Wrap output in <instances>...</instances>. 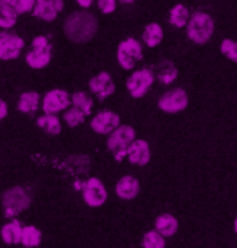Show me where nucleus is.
Here are the masks:
<instances>
[{
	"instance_id": "nucleus-26",
	"label": "nucleus",
	"mask_w": 237,
	"mask_h": 248,
	"mask_svg": "<svg viewBox=\"0 0 237 248\" xmlns=\"http://www.w3.org/2000/svg\"><path fill=\"white\" fill-rule=\"evenodd\" d=\"M166 239L157 231H150L143 236V248H164Z\"/></svg>"
},
{
	"instance_id": "nucleus-32",
	"label": "nucleus",
	"mask_w": 237,
	"mask_h": 248,
	"mask_svg": "<svg viewBox=\"0 0 237 248\" xmlns=\"http://www.w3.org/2000/svg\"><path fill=\"white\" fill-rule=\"evenodd\" d=\"M15 23H16V18L2 16V15H0V27H2V29H9V27H13Z\"/></svg>"
},
{
	"instance_id": "nucleus-12",
	"label": "nucleus",
	"mask_w": 237,
	"mask_h": 248,
	"mask_svg": "<svg viewBox=\"0 0 237 248\" xmlns=\"http://www.w3.org/2000/svg\"><path fill=\"white\" fill-rule=\"evenodd\" d=\"M62 7H64L62 0H36L32 11L36 18H41L45 22H52L62 11Z\"/></svg>"
},
{
	"instance_id": "nucleus-3",
	"label": "nucleus",
	"mask_w": 237,
	"mask_h": 248,
	"mask_svg": "<svg viewBox=\"0 0 237 248\" xmlns=\"http://www.w3.org/2000/svg\"><path fill=\"white\" fill-rule=\"evenodd\" d=\"M2 205L7 218H15L30 205V195L20 186L11 187L2 195Z\"/></svg>"
},
{
	"instance_id": "nucleus-22",
	"label": "nucleus",
	"mask_w": 237,
	"mask_h": 248,
	"mask_svg": "<svg viewBox=\"0 0 237 248\" xmlns=\"http://www.w3.org/2000/svg\"><path fill=\"white\" fill-rule=\"evenodd\" d=\"M23 247L27 248H34L38 247L41 243V232L40 229H36L34 225H27L23 227V232H22V241H20Z\"/></svg>"
},
{
	"instance_id": "nucleus-35",
	"label": "nucleus",
	"mask_w": 237,
	"mask_h": 248,
	"mask_svg": "<svg viewBox=\"0 0 237 248\" xmlns=\"http://www.w3.org/2000/svg\"><path fill=\"white\" fill-rule=\"evenodd\" d=\"M121 2H125V4H130V2H134V0H121Z\"/></svg>"
},
{
	"instance_id": "nucleus-33",
	"label": "nucleus",
	"mask_w": 237,
	"mask_h": 248,
	"mask_svg": "<svg viewBox=\"0 0 237 248\" xmlns=\"http://www.w3.org/2000/svg\"><path fill=\"white\" fill-rule=\"evenodd\" d=\"M7 116V104L0 98V120H4Z\"/></svg>"
},
{
	"instance_id": "nucleus-21",
	"label": "nucleus",
	"mask_w": 237,
	"mask_h": 248,
	"mask_svg": "<svg viewBox=\"0 0 237 248\" xmlns=\"http://www.w3.org/2000/svg\"><path fill=\"white\" fill-rule=\"evenodd\" d=\"M143 40L148 46H157L163 41V27L159 23H148L143 32Z\"/></svg>"
},
{
	"instance_id": "nucleus-2",
	"label": "nucleus",
	"mask_w": 237,
	"mask_h": 248,
	"mask_svg": "<svg viewBox=\"0 0 237 248\" xmlns=\"http://www.w3.org/2000/svg\"><path fill=\"white\" fill-rule=\"evenodd\" d=\"M214 32V22L205 13H194L187 22V36L194 43H207Z\"/></svg>"
},
{
	"instance_id": "nucleus-8",
	"label": "nucleus",
	"mask_w": 237,
	"mask_h": 248,
	"mask_svg": "<svg viewBox=\"0 0 237 248\" xmlns=\"http://www.w3.org/2000/svg\"><path fill=\"white\" fill-rule=\"evenodd\" d=\"M153 84V74L150 70H139L129 77L127 80V90L134 98H141L147 95L150 86Z\"/></svg>"
},
{
	"instance_id": "nucleus-17",
	"label": "nucleus",
	"mask_w": 237,
	"mask_h": 248,
	"mask_svg": "<svg viewBox=\"0 0 237 248\" xmlns=\"http://www.w3.org/2000/svg\"><path fill=\"white\" fill-rule=\"evenodd\" d=\"M177 229H178V221L171 215H161L155 221V231L164 237L175 236Z\"/></svg>"
},
{
	"instance_id": "nucleus-5",
	"label": "nucleus",
	"mask_w": 237,
	"mask_h": 248,
	"mask_svg": "<svg viewBox=\"0 0 237 248\" xmlns=\"http://www.w3.org/2000/svg\"><path fill=\"white\" fill-rule=\"evenodd\" d=\"M50 59H52V45L50 41H48V38H45V36L34 38L32 50L29 52L27 57H25L29 66L34 68V70H41V68L48 66Z\"/></svg>"
},
{
	"instance_id": "nucleus-20",
	"label": "nucleus",
	"mask_w": 237,
	"mask_h": 248,
	"mask_svg": "<svg viewBox=\"0 0 237 248\" xmlns=\"http://www.w3.org/2000/svg\"><path fill=\"white\" fill-rule=\"evenodd\" d=\"M155 75L157 79L163 82V84H171L173 80L177 79V68L171 61H163L155 70Z\"/></svg>"
},
{
	"instance_id": "nucleus-4",
	"label": "nucleus",
	"mask_w": 237,
	"mask_h": 248,
	"mask_svg": "<svg viewBox=\"0 0 237 248\" xmlns=\"http://www.w3.org/2000/svg\"><path fill=\"white\" fill-rule=\"evenodd\" d=\"M134 140H135L134 129L129 127V125H123V127H118V129L113 130V134H111V138L107 141V147L114 154V157L118 159V161H121L127 155V150L134 143Z\"/></svg>"
},
{
	"instance_id": "nucleus-16",
	"label": "nucleus",
	"mask_w": 237,
	"mask_h": 248,
	"mask_svg": "<svg viewBox=\"0 0 237 248\" xmlns=\"http://www.w3.org/2000/svg\"><path fill=\"white\" fill-rule=\"evenodd\" d=\"M139 193V181L134 179V177H123L119 179L118 184H116V195L123 200H132V198L137 197Z\"/></svg>"
},
{
	"instance_id": "nucleus-36",
	"label": "nucleus",
	"mask_w": 237,
	"mask_h": 248,
	"mask_svg": "<svg viewBox=\"0 0 237 248\" xmlns=\"http://www.w3.org/2000/svg\"><path fill=\"white\" fill-rule=\"evenodd\" d=\"M234 227H236V232H237V218H236V223H234Z\"/></svg>"
},
{
	"instance_id": "nucleus-34",
	"label": "nucleus",
	"mask_w": 237,
	"mask_h": 248,
	"mask_svg": "<svg viewBox=\"0 0 237 248\" xmlns=\"http://www.w3.org/2000/svg\"><path fill=\"white\" fill-rule=\"evenodd\" d=\"M77 2H79L82 7H89L91 4H93V0H77Z\"/></svg>"
},
{
	"instance_id": "nucleus-30",
	"label": "nucleus",
	"mask_w": 237,
	"mask_h": 248,
	"mask_svg": "<svg viewBox=\"0 0 237 248\" xmlns=\"http://www.w3.org/2000/svg\"><path fill=\"white\" fill-rule=\"evenodd\" d=\"M16 4H18V13L22 15V13L32 11L36 0H16Z\"/></svg>"
},
{
	"instance_id": "nucleus-18",
	"label": "nucleus",
	"mask_w": 237,
	"mask_h": 248,
	"mask_svg": "<svg viewBox=\"0 0 237 248\" xmlns=\"http://www.w3.org/2000/svg\"><path fill=\"white\" fill-rule=\"evenodd\" d=\"M22 232H23V227L20 225V221L13 220L2 227V239L7 245H18V243L22 241Z\"/></svg>"
},
{
	"instance_id": "nucleus-29",
	"label": "nucleus",
	"mask_w": 237,
	"mask_h": 248,
	"mask_svg": "<svg viewBox=\"0 0 237 248\" xmlns=\"http://www.w3.org/2000/svg\"><path fill=\"white\" fill-rule=\"evenodd\" d=\"M221 52H223L230 61L237 62V43L234 40L223 41V43H221Z\"/></svg>"
},
{
	"instance_id": "nucleus-19",
	"label": "nucleus",
	"mask_w": 237,
	"mask_h": 248,
	"mask_svg": "<svg viewBox=\"0 0 237 248\" xmlns=\"http://www.w3.org/2000/svg\"><path fill=\"white\" fill-rule=\"evenodd\" d=\"M40 108V95L36 91H25L18 100V111L22 113H34Z\"/></svg>"
},
{
	"instance_id": "nucleus-25",
	"label": "nucleus",
	"mask_w": 237,
	"mask_h": 248,
	"mask_svg": "<svg viewBox=\"0 0 237 248\" xmlns=\"http://www.w3.org/2000/svg\"><path fill=\"white\" fill-rule=\"evenodd\" d=\"M169 22L173 23L175 27H184L189 22V11L184 6H175L169 13Z\"/></svg>"
},
{
	"instance_id": "nucleus-28",
	"label": "nucleus",
	"mask_w": 237,
	"mask_h": 248,
	"mask_svg": "<svg viewBox=\"0 0 237 248\" xmlns=\"http://www.w3.org/2000/svg\"><path fill=\"white\" fill-rule=\"evenodd\" d=\"M82 120H84V113L79 111L77 108L68 109L66 114H64V122L68 124V127H77V125L82 124Z\"/></svg>"
},
{
	"instance_id": "nucleus-24",
	"label": "nucleus",
	"mask_w": 237,
	"mask_h": 248,
	"mask_svg": "<svg viewBox=\"0 0 237 248\" xmlns=\"http://www.w3.org/2000/svg\"><path fill=\"white\" fill-rule=\"evenodd\" d=\"M70 100H72V106H74V108H77L79 111H82V113H84V116L91 113V108H93V100H91L89 96L86 95L84 91H77V93H74Z\"/></svg>"
},
{
	"instance_id": "nucleus-27",
	"label": "nucleus",
	"mask_w": 237,
	"mask_h": 248,
	"mask_svg": "<svg viewBox=\"0 0 237 248\" xmlns=\"http://www.w3.org/2000/svg\"><path fill=\"white\" fill-rule=\"evenodd\" d=\"M0 15L2 16L18 18V4L16 0H0Z\"/></svg>"
},
{
	"instance_id": "nucleus-31",
	"label": "nucleus",
	"mask_w": 237,
	"mask_h": 248,
	"mask_svg": "<svg viewBox=\"0 0 237 248\" xmlns=\"http://www.w3.org/2000/svg\"><path fill=\"white\" fill-rule=\"evenodd\" d=\"M98 7L102 13H113L116 9V2L114 0H98Z\"/></svg>"
},
{
	"instance_id": "nucleus-14",
	"label": "nucleus",
	"mask_w": 237,
	"mask_h": 248,
	"mask_svg": "<svg viewBox=\"0 0 237 248\" xmlns=\"http://www.w3.org/2000/svg\"><path fill=\"white\" fill-rule=\"evenodd\" d=\"M127 157L130 159L132 164L145 166V164L150 161V157H152L150 145H148L145 140H134V143H132L129 147V150H127Z\"/></svg>"
},
{
	"instance_id": "nucleus-6",
	"label": "nucleus",
	"mask_w": 237,
	"mask_h": 248,
	"mask_svg": "<svg viewBox=\"0 0 237 248\" xmlns=\"http://www.w3.org/2000/svg\"><path fill=\"white\" fill-rule=\"evenodd\" d=\"M118 61L119 66L125 68V70H132L135 66V62L141 59L143 52H141V45L139 41H135L134 38H129L119 43L118 46Z\"/></svg>"
},
{
	"instance_id": "nucleus-9",
	"label": "nucleus",
	"mask_w": 237,
	"mask_h": 248,
	"mask_svg": "<svg viewBox=\"0 0 237 248\" xmlns=\"http://www.w3.org/2000/svg\"><path fill=\"white\" fill-rule=\"evenodd\" d=\"M159 108L163 109L164 113H180L187 108V93L182 88L168 91L166 95L161 96Z\"/></svg>"
},
{
	"instance_id": "nucleus-1",
	"label": "nucleus",
	"mask_w": 237,
	"mask_h": 248,
	"mask_svg": "<svg viewBox=\"0 0 237 248\" xmlns=\"http://www.w3.org/2000/svg\"><path fill=\"white\" fill-rule=\"evenodd\" d=\"M96 29H98V22H96L95 15L88 11L72 13L64 22V34L68 40L75 41V43H86V41L93 40Z\"/></svg>"
},
{
	"instance_id": "nucleus-7",
	"label": "nucleus",
	"mask_w": 237,
	"mask_h": 248,
	"mask_svg": "<svg viewBox=\"0 0 237 248\" xmlns=\"http://www.w3.org/2000/svg\"><path fill=\"white\" fill-rule=\"evenodd\" d=\"M82 189H84V191H82L84 202L88 203V205H91V207H100V205H104L105 200H107V189H105V186H104L98 179H95V177L88 179Z\"/></svg>"
},
{
	"instance_id": "nucleus-10",
	"label": "nucleus",
	"mask_w": 237,
	"mask_h": 248,
	"mask_svg": "<svg viewBox=\"0 0 237 248\" xmlns=\"http://www.w3.org/2000/svg\"><path fill=\"white\" fill-rule=\"evenodd\" d=\"M23 45H25V41L20 36H16V34H0V59L2 61L16 59L20 56V52H22Z\"/></svg>"
},
{
	"instance_id": "nucleus-15",
	"label": "nucleus",
	"mask_w": 237,
	"mask_h": 248,
	"mask_svg": "<svg viewBox=\"0 0 237 248\" xmlns=\"http://www.w3.org/2000/svg\"><path fill=\"white\" fill-rule=\"evenodd\" d=\"M89 88L98 98H102V100L114 93V82H113V79H111V75L105 74V72L95 75V77L89 80Z\"/></svg>"
},
{
	"instance_id": "nucleus-23",
	"label": "nucleus",
	"mask_w": 237,
	"mask_h": 248,
	"mask_svg": "<svg viewBox=\"0 0 237 248\" xmlns=\"http://www.w3.org/2000/svg\"><path fill=\"white\" fill-rule=\"evenodd\" d=\"M38 127L54 136L61 132V122H59V118H57L56 114H45V116L38 118Z\"/></svg>"
},
{
	"instance_id": "nucleus-13",
	"label": "nucleus",
	"mask_w": 237,
	"mask_h": 248,
	"mask_svg": "<svg viewBox=\"0 0 237 248\" xmlns=\"http://www.w3.org/2000/svg\"><path fill=\"white\" fill-rule=\"evenodd\" d=\"M91 127L98 134H109L119 127V116L116 113H111V111H104L91 120Z\"/></svg>"
},
{
	"instance_id": "nucleus-11",
	"label": "nucleus",
	"mask_w": 237,
	"mask_h": 248,
	"mask_svg": "<svg viewBox=\"0 0 237 248\" xmlns=\"http://www.w3.org/2000/svg\"><path fill=\"white\" fill-rule=\"evenodd\" d=\"M70 104V96L64 90H52L48 91L43 98L41 108L45 111V114H57L59 111H64Z\"/></svg>"
}]
</instances>
